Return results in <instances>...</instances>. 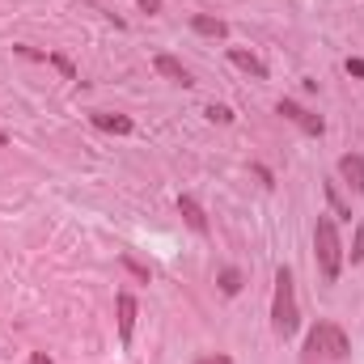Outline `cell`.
<instances>
[{"label":"cell","mask_w":364,"mask_h":364,"mask_svg":"<svg viewBox=\"0 0 364 364\" xmlns=\"http://www.w3.org/2000/svg\"><path fill=\"white\" fill-rule=\"evenodd\" d=\"M343 242H339V225H335V216H318V225H314V259H318V275L326 279V284H335L339 275H343Z\"/></svg>","instance_id":"obj_2"},{"label":"cell","mask_w":364,"mask_h":364,"mask_svg":"<svg viewBox=\"0 0 364 364\" xmlns=\"http://www.w3.org/2000/svg\"><path fill=\"white\" fill-rule=\"evenodd\" d=\"M255 174L263 178V186H275V182H272V170H267V166H255Z\"/></svg>","instance_id":"obj_19"},{"label":"cell","mask_w":364,"mask_h":364,"mask_svg":"<svg viewBox=\"0 0 364 364\" xmlns=\"http://www.w3.org/2000/svg\"><path fill=\"white\" fill-rule=\"evenodd\" d=\"M0 144H9V136H4V132H0Z\"/></svg>","instance_id":"obj_22"},{"label":"cell","mask_w":364,"mask_h":364,"mask_svg":"<svg viewBox=\"0 0 364 364\" xmlns=\"http://www.w3.org/2000/svg\"><path fill=\"white\" fill-rule=\"evenodd\" d=\"M348 352H352V343L339 322H314L305 335V348H301V364H343Z\"/></svg>","instance_id":"obj_1"},{"label":"cell","mask_w":364,"mask_h":364,"mask_svg":"<svg viewBox=\"0 0 364 364\" xmlns=\"http://www.w3.org/2000/svg\"><path fill=\"white\" fill-rule=\"evenodd\" d=\"M132 331H136V296L119 292V339H123V348L132 343Z\"/></svg>","instance_id":"obj_7"},{"label":"cell","mask_w":364,"mask_h":364,"mask_svg":"<svg viewBox=\"0 0 364 364\" xmlns=\"http://www.w3.org/2000/svg\"><path fill=\"white\" fill-rule=\"evenodd\" d=\"M220 292H225V296H237V292H242V272H237V267H225V272H220Z\"/></svg>","instance_id":"obj_12"},{"label":"cell","mask_w":364,"mask_h":364,"mask_svg":"<svg viewBox=\"0 0 364 364\" xmlns=\"http://www.w3.org/2000/svg\"><path fill=\"white\" fill-rule=\"evenodd\" d=\"M123 267H127V272L136 275V279H144V284H149V267H144V263H136L132 255H123Z\"/></svg>","instance_id":"obj_15"},{"label":"cell","mask_w":364,"mask_h":364,"mask_svg":"<svg viewBox=\"0 0 364 364\" xmlns=\"http://www.w3.org/2000/svg\"><path fill=\"white\" fill-rule=\"evenodd\" d=\"M191 26H195V34H208V38H225V34H229V26H225L220 17H208V13H195Z\"/></svg>","instance_id":"obj_11"},{"label":"cell","mask_w":364,"mask_h":364,"mask_svg":"<svg viewBox=\"0 0 364 364\" xmlns=\"http://www.w3.org/2000/svg\"><path fill=\"white\" fill-rule=\"evenodd\" d=\"M208 119L212 123H233V110L229 106H208Z\"/></svg>","instance_id":"obj_16"},{"label":"cell","mask_w":364,"mask_h":364,"mask_svg":"<svg viewBox=\"0 0 364 364\" xmlns=\"http://www.w3.org/2000/svg\"><path fill=\"white\" fill-rule=\"evenodd\" d=\"M229 60L242 68V73H250V77H259V81H267V64L259 60V55H250V51H242V47H233L229 51Z\"/></svg>","instance_id":"obj_10"},{"label":"cell","mask_w":364,"mask_h":364,"mask_svg":"<svg viewBox=\"0 0 364 364\" xmlns=\"http://www.w3.org/2000/svg\"><path fill=\"white\" fill-rule=\"evenodd\" d=\"M339 178L348 182L356 195H364V157L360 153H343L339 157Z\"/></svg>","instance_id":"obj_5"},{"label":"cell","mask_w":364,"mask_h":364,"mask_svg":"<svg viewBox=\"0 0 364 364\" xmlns=\"http://www.w3.org/2000/svg\"><path fill=\"white\" fill-rule=\"evenodd\" d=\"M93 127H102V132H110V136H132V119L127 114H106V110H97L93 114Z\"/></svg>","instance_id":"obj_8"},{"label":"cell","mask_w":364,"mask_h":364,"mask_svg":"<svg viewBox=\"0 0 364 364\" xmlns=\"http://www.w3.org/2000/svg\"><path fill=\"white\" fill-rule=\"evenodd\" d=\"M348 255H352V263H364V220L356 225V237H352V250Z\"/></svg>","instance_id":"obj_14"},{"label":"cell","mask_w":364,"mask_h":364,"mask_svg":"<svg viewBox=\"0 0 364 364\" xmlns=\"http://www.w3.org/2000/svg\"><path fill=\"white\" fill-rule=\"evenodd\" d=\"M136 4H140L144 13H161V0H136Z\"/></svg>","instance_id":"obj_18"},{"label":"cell","mask_w":364,"mask_h":364,"mask_svg":"<svg viewBox=\"0 0 364 364\" xmlns=\"http://www.w3.org/2000/svg\"><path fill=\"white\" fill-rule=\"evenodd\" d=\"M326 199H331V208H335V216H339V220H352V212L343 208V199H339V186H335V182H326Z\"/></svg>","instance_id":"obj_13"},{"label":"cell","mask_w":364,"mask_h":364,"mask_svg":"<svg viewBox=\"0 0 364 364\" xmlns=\"http://www.w3.org/2000/svg\"><path fill=\"white\" fill-rule=\"evenodd\" d=\"M195 364H233V360H229V356H199Z\"/></svg>","instance_id":"obj_20"},{"label":"cell","mask_w":364,"mask_h":364,"mask_svg":"<svg viewBox=\"0 0 364 364\" xmlns=\"http://www.w3.org/2000/svg\"><path fill=\"white\" fill-rule=\"evenodd\" d=\"M153 68H157V73H161L166 81L182 85V90H191V85H195V77H191V73L182 68V60H174V55H157V60H153Z\"/></svg>","instance_id":"obj_6"},{"label":"cell","mask_w":364,"mask_h":364,"mask_svg":"<svg viewBox=\"0 0 364 364\" xmlns=\"http://www.w3.org/2000/svg\"><path fill=\"white\" fill-rule=\"evenodd\" d=\"M343 68H348V73H352V77H360V81H364V60H360V55H352V60H348V64H343Z\"/></svg>","instance_id":"obj_17"},{"label":"cell","mask_w":364,"mask_h":364,"mask_svg":"<svg viewBox=\"0 0 364 364\" xmlns=\"http://www.w3.org/2000/svg\"><path fill=\"white\" fill-rule=\"evenodd\" d=\"M288 123H296L305 136H322L326 132V123H322V114H314V110H305L301 102H292V97H279V106H275Z\"/></svg>","instance_id":"obj_4"},{"label":"cell","mask_w":364,"mask_h":364,"mask_svg":"<svg viewBox=\"0 0 364 364\" xmlns=\"http://www.w3.org/2000/svg\"><path fill=\"white\" fill-rule=\"evenodd\" d=\"M301 326V309H296V279L288 267L275 272V292H272V331L279 339H292Z\"/></svg>","instance_id":"obj_3"},{"label":"cell","mask_w":364,"mask_h":364,"mask_svg":"<svg viewBox=\"0 0 364 364\" xmlns=\"http://www.w3.org/2000/svg\"><path fill=\"white\" fill-rule=\"evenodd\" d=\"M178 212H182V220H186L195 233H208V212H203L191 195H182V199H178Z\"/></svg>","instance_id":"obj_9"},{"label":"cell","mask_w":364,"mask_h":364,"mask_svg":"<svg viewBox=\"0 0 364 364\" xmlns=\"http://www.w3.org/2000/svg\"><path fill=\"white\" fill-rule=\"evenodd\" d=\"M30 364H51V360H47V352H30Z\"/></svg>","instance_id":"obj_21"}]
</instances>
